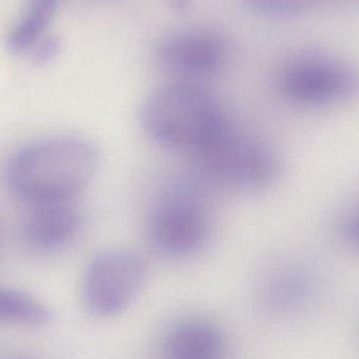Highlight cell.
I'll return each instance as SVG.
<instances>
[{
	"label": "cell",
	"mask_w": 359,
	"mask_h": 359,
	"mask_svg": "<svg viewBox=\"0 0 359 359\" xmlns=\"http://www.w3.org/2000/svg\"><path fill=\"white\" fill-rule=\"evenodd\" d=\"M98 164L90 141L50 137L18 149L8 160L6 180L13 194L33 205L69 202L88 187Z\"/></svg>",
	"instance_id": "1"
},
{
	"label": "cell",
	"mask_w": 359,
	"mask_h": 359,
	"mask_svg": "<svg viewBox=\"0 0 359 359\" xmlns=\"http://www.w3.org/2000/svg\"><path fill=\"white\" fill-rule=\"evenodd\" d=\"M60 43L54 37L44 38L35 44L29 53V59L34 65H43L50 62L58 55Z\"/></svg>",
	"instance_id": "14"
},
{
	"label": "cell",
	"mask_w": 359,
	"mask_h": 359,
	"mask_svg": "<svg viewBox=\"0 0 359 359\" xmlns=\"http://www.w3.org/2000/svg\"><path fill=\"white\" fill-rule=\"evenodd\" d=\"M249 6L273 17H288L311 10L326 0H245Z\"/></svg>",
	"instance_id": "13"
},
{
	"label": "cell",
	"mask_w": 359,
	"mask_h": 359,
	"mask_svg": "<svg viewBox=\"0 0 359 359\" xmlns=\"http://www.w3.org/2000/svg\"><path fill=\"white\" fill-rule=\"evenodd\" d=\"M81 224V215L69 202L34 204L21 223L20 236L32 252L55 255L75 241Z\"/></svg>",
	"instance_id": "8"
},
{
	"label": "cell",
	"mask_w": 359,
	"mask_h": 359,
	"mask_svg": "<svg viewBox=\"0 0 359 359\" xmlns=\"http://www.w3.org/2000/svg\"><path fill=\"white\" fill-rule=\"evenodd\" d=\"M346 231H347L348 236H349L352 240L359 243V215L352 219L351 221L347 224Z\"/></svg>",
	"instance_id": "15"
},
{
	"label": "cell",
	"mask_w": 359,
	"mask_h": 359,
	"mask_svg": "<svg viewBox=\"0 0 359 359\" xmlns=\"http://www.w3.org/2000/svg\"><path fill=\"white\" fill-rule=\"evenodd\" d=\"M157 56L170 73L196 79L221 69L227 57V44L215 32L185 29L166 36L158 46Z\"/></svg>",
	"instance_id": "7"
},
{
	"label": "cell",
	"mask_w": 359,
	"mask_h": 359,
	"mask_svg": "<svg viewBox=\"0 0 359 359\" xmlns=\"http://www.w3.org/2000/svg\"><path fill=\"white\" fill-rule=\"evenodd\" d=\"M149 236L156 248L163 255L189 257L204 247L208 238V217L196 201L174 196L156 211Z\"/></svg>",
	"instance_id": "6"
},
{
	"label": "cell",
	"mask_w": 359,
	"mask_h": 359,
	"mask_svg": "<svg viewBox=\"0 0 359 359\" xmlns=\"http://www.w3.org/2000/svg\"><path fill=\"white\" fill-rule=\"evenodd\" d=\"M194 155L207 176L230 187L263 188L278 174V162L271 147L227 120Z\"/></svg>",
	"instance_id": "3"
},
{
	"label": "cell",
	"mask_w": 359,
	"mask_h": 359,
	"mask_svg": "<svg viewBox=\"0 0 359 359\" xmlns=\"http://www.w3.org/2000/svg\"><path fill=\"white\" fill-rule=\"evenodd\" d=\"M59 1L60 0H27L22 14L6 37V48L12 54L29 55L48 29Z\"/></svg>",
	"instance_id": "11"
},
{
	"label": "cell",
	"mask_w": 359,
	"mask_h": 359,
	"mask_svg": "<svg viewBox=\"0 0 359 359\" xmlns=\"http://www.w3.org/2000/svg\"><path fill=\"white\" fill-rule=\"evenodd\" d=\"M309 293L307 278L295 270H280L269 274L261 284L259 299L262 307L274 316L297 309Z\"/></svg>",
	"instance_id": "10"
},
{
	"label": "cell",
	"mask_w": 359,
	"mask_h": 359,
	"mask_svg": "<svg viewBox=\"0 0 359 359\" xmlns=\"http://www.w3.org/2000/svg\"><path fill=\"white\" fill-rule=\"evenodd\" d=\"M227 339L222 329L206 318L180 320L166 333L160 359H226Z\"/></svg>",
	"instance_id": "9"
},
{
	"label": "cell",
	"mask_w": 359,
	"mask_h": 359,
	"mask_svg": "<svg viewBox=\"0 0 359 359\" xmlns=\"http://www.w3.org/2000/svg\"><path fill=\"white\" fill-rule=\"evenodd\" d=\"M147 268L144 259L130 249L101 251L86 267L82 280V301L99 318L120 316L140 294Z\"/></svg>",
	"instance_id": "4"
},
{
	"label": "cell",
	"mask_w": 359,
	"mask_h": 359,
	"mask_svg": "<svg viewBox=\"0 0 359 359\" xmlns=\"http://www.w3.org/2000/svg\"><path fill=\"white\" fill-rule=\"evenodd\" d=\"M52 320V312L40 299L16 289L0 287V323L43 327Z\"/></svg>",
	"instance_id": "12"
},
{
	"label": "cell",
	"mask_w": 359,
	"mask_h": 359,
	"mask_svg": "<svg viewBox=\"0 0 359 359\" xmlns=\"http://www.w3.org/2000/svg\"><path fill=\"white\" fill-rule=\"evenodd\" d=\"M141 120L156 142L194 154L226 122L213 95L188 81L154 90L143 104Z\"/></svg>",
	"instance_id": "2"
},
{
	"label": "cell",
	"mask_w": 359,
	"mask_h": 359,
	"mask_svg": "<svg viewBox=\"0 0 359 359\" xmlns=\"http://www.w3.org/2000/svg\"><path fill=\"white\" fill-rule=\"evenodd\" d=\"M280 86L286 96L297 102H331L358 94L359 71L339 59L305 55L287 65Z\"/></svg>",
	"instance_id": "5"
},
{
	"label": "cell",
	"mask_w": 359,
	"mask_h": 359,
	"mask_svg": "<svg viewBox=\"0 0 359 359\" xmlns=\"http://www.w3.org/2000/svg\"><path fill=\"white\" fill-rule=\"evenodd\" d=\"M192 1H194V0H168L170 6H172L174 10L178 11V12H184V11L189 8Z\"/></svg>",
	"instance_id": "16"
}]
</instances>
